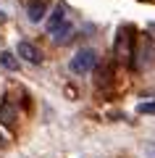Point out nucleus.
Here are the masks:
<instances>
[{"label": "nucleus", "mask_w": 155, "mask_h": 158, "mask_svg": "<svg viewBox=\"0 0 155 158\" xmlns=\"http://www.w3.org/2000/svg\"><path fill=\"white\" fill-rule=\"evenodd\" d=\"M137 113H142V116H155V100H145L137 106Z\"/></svg>", "instance_id": "nucleus-9"}, {"label": "nucleus", "mask_w": 155, "mask_h": 158, "mask_svg": "<svg viewBox=\"0 0 155 158\" xmlns=\"http://www.w3.org/2000/svg\"><path fill=\"white\" fill-rule=\"evenodd\" d=\"M63 24H68V16H66V3H58V6L53 8V13H50V21H47V34H55L58 29L63 27Z\"/></svg>", "instance_id": "nucleus-4"}, {"label": "nucleus", "mask_w": 155, "mask_h": 158, "mask_svg": "<svg viewBox=\"0 0 155 158\" xmlns=\"http://www.w3.org/2000/svg\"><path fill=\"white\" fill-rule=\"evenodd\" d=\"M113 56L121 63L132 66V69L137 66V32H134V27L124 24V27L118 29L116 40H113Z\"/></svg>", "instance_id": "nucleus-1"}, {"label": "nucleus", "mask_w": 155, "mask_h": 158, "mask_svg": "<svg viewBox=\"0 0 155 158\" xmlns=\"http://www.w3.org/2000/svg\"><path fill=\"white\" fill-rule=\"evenodd\" d=\"M13 121H16V108L6 100L0 106V124H13Z\"/></svg>", "instance_id": "nucleus-6"}, {"label": "nucleus", "mask_w": 155, "mask_h": 158, "mask_svg": "<svg viewBox=\"0 0 155 158\" xmlns=\"http://www.w3.org/2000/svg\"><path fill=\"white\" fill-rule=\"evenodd\" d=\"M71 32H74V27H71V21H68V24H63V27L58 29L55 34H50V37L55 40V45H63V42H66V40L71 37Z\"/></svg>", "instance_id": "nucleus-8"}, {"label": "nucleus", "mask_w": 155, "mask_h": 158, "mask_svg": "<svg viewBox=\"0 0 155 158\" xmlns=\"http://www.w3.org/2000/svg\"><path fill=\"white\" fill-rule=\"evenodd\" d=\"M47 13V0H29L27 3V19L32 24H39Z\"/></svg>", "instance_id": "nucleus-5"}, {"label": "nucleus", "mask_w": 155, "mask_h": 158, "mask_svg": "<svg viewBox=\"0 0 155 158\" xmlns=\"http://www.w3.org/2000/svg\"><path fill=\"white\" fill-rule=\"evenodd\" d=\"M3 21H6V13H3V11H0V24H3Z\"/></svg>", "instance_id": "nucleus-10"}, {"label": "nucleus", "mask_w": 155, "mask_h": 158, "mask_svg": "<svg viewBox=\"0 0 155 158\" xmlns=\"http://www.w3.org/2000/svg\"><path fill=\"white\" fill-rule=\"evenodd\" d=\"M16 53H18V56H21L27 63H32V66H39V63L45 61V53L39 50L37 45H32V42H18Z\"/></svg>", "instance_id": "nucleus-3"}, {"label": "nucleus", "mask_w": 155, "mask_h": 158, "mask_svg": "<svg viewBox=\"0 0 155 158\" xmlns=\"http://www.w3.org/2000/svg\"><path fill=\"white\" fill-rule=\"evenodd\" d=\"M95 66H97V53L92 50V48H82V50L74 53L71 63H68V69H71L74 74H92Z\"/></svg>", "instance_id": "nucleus-2"}, {"label": "nucleus", "mask_w": 155, "mask_h": 158, "mask_svg": "<svg viewBox=\"0 0 155 158\" xmlns=\"http://www.w3.org/2000/svg\"><path fill=\"white\" fill-rule=\"evenodd\" d=\"M0 66L8 69V71H18V61H16V56H13L11 50H3V53H0Z\"/></svg>", "instance_id": "nucleus-7"}]
</instances>
